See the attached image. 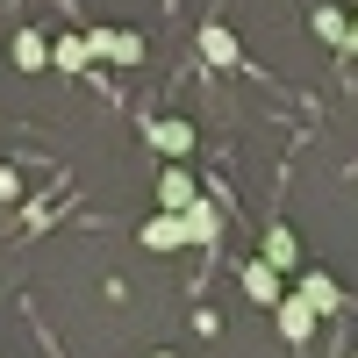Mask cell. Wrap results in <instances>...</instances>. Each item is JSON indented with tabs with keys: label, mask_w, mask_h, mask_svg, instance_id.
Returning a JSON list of instances; mask_svg holds the SVG:
<instances>
[{
	"label": "cell",
	"mask_w": 358,
	"mask_h": 358,
	"mask_svg": "<svg viewBox=\"0 0 358 358\" xmlns=\"http://www.w3.org/2000/svg\"><path fill=\"white\" fill-rule=\"evenodd\" d=\"M86 50L108 65H143V36L136 29H86Z\"/></svg>",
	"instance_id": "cell-1"
},
{
	"label": "cell",
	"mask_w": 358,
	"mask_h": 358,
	"mask_svg": "<svg viewBox=\"0 0 358 358\" xmlns=\"http://www.w3.org/2000/svg\"><path fill=\"white\" fill-rule=\"evenodd\" d=\"M294 294H301L315 315H337V308H344V287L322 273V265H301V273H294Z\"/></svg>",
	"instance_id": "cell-2"
},
{
	"label": "cell",
	"mask_w": 358,
	"mask_h": 358,
	"mask_svg": "<svg viewBox=\"0 0 358 358\" xmlns=\"http://www.w3.org/2000/svg\"><path fill=\"white\" fill-rule=\"evenodd\" d=\"M244 294H251L258 308H280V301H287V280H280V265L251 258V265H244Z\"/></svg>",
	"instance_id": "cell-3"
},
{
	"label": "cell",
	"mask_w": 358,
	"mask_h": 358,
	"mask_svg": "<svg viewBox=\"0 0 358 358\" xmlns=\"http://www.w3.org/2000/svg\"><path fill=\"white\" fill-rule=\"evenodd\" d=\"M158 201H165V215H187V208L201 201L194 172H187V165H165V172H158Z\"/></svg>",
	"instance_id": "cell-4"
},
{
	"label": "cell",
	"mask_w": 358,
	"mask_h": 358,
	"mask_svg": "<svg viewBox=\"0 0 358 358\" xmlns=\"http://www.w3.org/2000/svg\"><path fill=\"white\" fill-rule=\"evenodd\" d=\"M136 236H143V251H179V244H187V215H165V208H158Z\"/></svg>",
	"instance_id": "cell-5"
},
{
	"label": "cell",
	"mask_w": 358,
	"mask_h": 358,
	"mask_svg": "<svg viewBox=\"0 0 358 358\" xmlns=\"http://www.w3.org/2000/svg\"><path fill=\"white\" fill-rule=\"evenodd\" d=\"M273 315H280V337H287V344H301V337H315V322H322V315H315V308L301 301V294H287V301H280Z\"/></svg>",
	"instance_id": "cell-6"
},
{
	"label": "cell",
	"mask_w": 358,
	"mask_h": 358,
	"mask_svg": "<svg viewBox=\"0 0 358 358\" xmlns=\"http://www.w3.org/2000/svg\"><path fill=\"white\" fill-rule=\"evenodd\" d=\"M143 143L165 151V158H187V151H194V122H151V129H143Z\"/></svg>",
	"instance_id": "cell-7"
},
{
	"label": "cell",
	"mask_w": 358,
	"mask_h": 358,
	"mask_svg": "<svg viewBox=\"0 0 358 358\" xmlns=\"http://www.w3.org/2000/svg\"><path fill=\"white\" fill-rule=\"evenodd\" d=\"M201 57H208V65H244V43H236L222 22H208L201 29Z\"/></svg>",
	"instance_id": "cell-8"
},
{
	"label": "cell",
	"mask_w": 358,
	"mask_h": 358,
	"mask_svg": "<svg viewBox=\"0 0 358 358\" xmlns=\"http://www.w3.org/2000/svg\"><path fill=\"white\" fill-rule=\"evenodd\" d=\"M351 22H358V15H344V8H315V15H308V29H315L322 43H337V50H351Z\"/></svg>",
	"instance_id": "cell-9"
},
{
	"label": "cell",
	"mask_w": 358,
	"mask_h": 358,
	"mask_svg": "<svg viewBox=\"0 0 358 358\" xmlns=\"http://www.w3.org/2000/svg\"><path fill=\"white\" fill-rule=\"evenodd\" d=\"M258 258H265V265H280V273H287V265H301V244H294V229H265Z\"/></svg>",
	"instance_id": "cell-10"
},
{
	"label": "cell",
	"mask_w": 358,
	"mask_h": 358,
	"mask_svg": "<svg viewBox=\"0 0 358 358\" xmlns=\"http://www.w3.org/2000/svg\"><path fill=\"white\" fill-rule=\"evenodd\" d=\"M15 65H22V72H43V65H50V43L36 36V29H15Z\"/></svg>",
	"instance_id": "cell-11"
},
{
	"label": "cell",
	"mask_w": 358,
	"mask_h": 358,
	"mask_svg": "<svg viewBox=\"0 0 358 358\" xmlns=\"http://www.w3.org/2000/svg\"><path fill=\"white\" fill-rule=\"evenodd\" d=\"M50 65H57V72H86V65H94V50H86V36H57V43H50Z\"/></svg>",
	"instance_id": "cell-12"
},
{
	"label": "cell",
	"mask_w": 358,
	"mask_h": 358,
	"mask_svg": "<svg viewBox=\"0 0 358 358\" xmlns=\"http://www.w3.org/2000/svg\"><path fill=\"white\" fill-rule=\"evenodd\" d=\"M215 236H222V215H215L208 201H194V208H187V244H215Z\"/></svg>",
	"instance_id": "cell-13"
},
{
	"label": "cell",
	"mask_w": 358,
	"mask_h": 358,
	"mask_svg": "<svg viewBox=\"0 0 358 358\" xmlns=\"http://www.w3.org/2000/svg\"><path fill=\"white\" fill-rule=\"evenodd\" d=\"M351 8H358V0H351ZM351 57H358V22H351Z\"/></svg>",
	"instance_id": "cell-14"
},
{
	"label": "cell",
	"mask_w": 358,
	"mask_h": 358,
	"mask_svg": "<svg viewBox=\"0 0 358 358\" xmlns=\"http://www.w3.org/2000/svg\"><path fill=\"white\" fill-rule=\"evenodd\" d=\"M151 358H172V351H151Z\"/></svg>",
	"instance_id": "cell-15"
}]
</instances>
